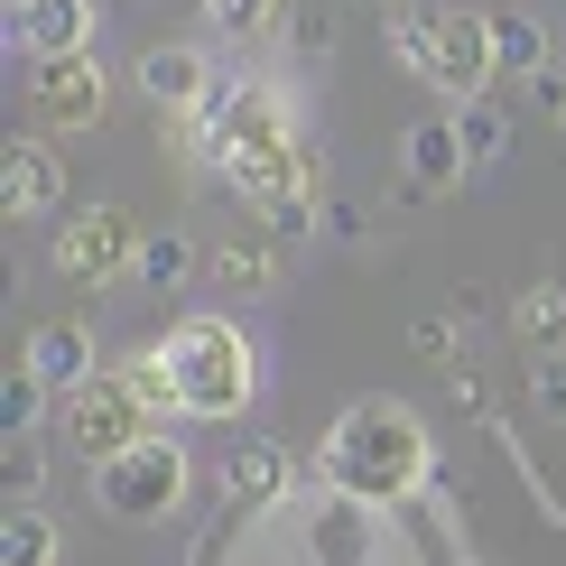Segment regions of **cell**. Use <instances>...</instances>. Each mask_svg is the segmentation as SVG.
Wrapping results in <instances>:
<instances>
[{"label":"cell","instance_id":"e0dca14e","mask_svg":"<svg viewBox=\"0 0 566 566\" xmlns=\"http://www.w3.org/2000/svg\"><path fill=\"white\" fill-rule=\"evenodd\" d=\"M214 279L232 297H270L279 289V242H223L214 251Z\"/></svg>","mask_w":566,"mask_h":566},{"label":"cell","instance_id":"484cf974","mask_svg":"<svg viewBox=\"0 0 566 566\" xmlns=\"http://www.w3.org/2000/svg\"><path fill=\"white\" fill-rule=\"evenodd\" d=\"M38 474H46V455L29 437H10V492H19V502H38Z\"/></svg>","mask_w":566,"mask_h":566},{"label":"cell","instance_id":"2e32d148","mask_svg":"<svg viewBox=\"0 0 566 566\" xmlns=\"http://www.w3.org/2000/svg\"><path fill=\"white\" fill-rule=\"evenodd\" d=\"M65 557V538H56V521H46L38 502H19L10 521H0V566H56Z\"/></svg>","mask_w":566,"mask_h":566},{"label":"cell","instance_id":"7c38bea8","mask_svg":"<svg viewBox=\"0 0 566 566\" xmlns=\"http://www.w3.org/2000/svg\"><path fill=\"white\" fill-rule=\"evenodd\" d=\"M297 483V464H289V446L279 437H242L223 455V511H279V492Z\"/></svg>","mask_w":566,"mask_h":566},{"label":"cell","instance_id":"7a4b0ae2","mask_svg":"<svg viewBox=\"0 0 566 566\" xmlns=\"http://www.w3.org/2000/svg\"><path fill=\"white\" fill-rule=\"evenodd\" d=\"M399 65H409L418 84H437L446 103H474L492 84V10H418V0H399Z\"/></svg>","mask_w":566,"mask_h":566},{"label":"cell","instance_id":"603a6c76","mask_svg":"<svg viewBox=\"0 0 566 566\" xmlns=\"http://www.w3.org/2000/svg\"><path fill=\"white\" fill-rule=\"evenodd\" d=\"M186 261H196V251H186V232H158V242H139V279H149V289H177Z\"/></svg>","mask_w":566,"mask_h":566},{"label":"cell","instance_id":"cb8c5ba5","mask_svg":"<svg viewBox=\"0 0 566 566\" xmlns=\"http://www.w3.org/2000/svg\"><path fill=\"white\" fill-rule=\"evenodd\" d=\"M316 232H325V205H316V196L270 205V242H279V251H289V242H316Z\"/></svg>","mask_w":566,"mask_h":566},{"label":"cell","instance_id":"4fadbf2b","mask_svg":"<svg viewBox=\"0 0 566 566\" xmlns=\"http://www.w3.org/2000/svg\"><path fill=\"white\" fill-rule=\"evenodd\" d=\"M0 205H10V214H56L65 205V158L46 149V139H10V158H0Z\"/></svg>","mask_w":566,"mask_h":566},{"label":"cell","instance_id":"9a60e30c","mask_svg":"<svg viewBox=\"0 0 566 566\" xmlns=\"http://www.w3.org/2000/svg\"><path fill=\"white\" fill-rule=\"evenodd\" d=\"M29 371H38L56 399L84 390V381H93V344H84V325H38V335H29Z\"/></svg>","mask_w":566,"mask_h":566},{"label":"cell","instance_id":"8fae6325","mask_svg":"<svg viewBox=\"0 0 566 566\" xmlns=\"http://www.w3.org/2000/svg\"><path fill=\"white\" fill-rule=\"evenodd\" d=\"M399 158H409V186H418V196H446V186H464V177H474V149H464L455 112H428V122H409Z\"/></svg>","mask_w":566,"mask_h":566},{"label":"cell","instance_id":"4316f807","mask_svg":"<svg viewBox=\"0 0 566 566\" xmlns=\"http://www.w3.org/2000/svg\"><path fill=\"white\" fill-rule=\"evenodd\" d=\"M409 344L428 353V363H446V353H455V335H446V316H418V325H409Z\"/></svg>","mask_w":566,"mask_h":566},{"label":"cell","instance_id":"8992f818","mask_svg":"<svg viewBox=\"0 0 566 566\" xmlns=\"http://www.w3.org/2000/svg\"><path fill=\"white\" fill-rule=\"evenodd\" d=\"M93 502H103L112 521H168V511L186 502V455H177V437H139L130 455L93 464Z\"/></svg>","mask_w":566,"mask_h":566},{"label":"cell","instance_id":"9c48e42d","mask_svg":"<svg viewBox=\"0 0 566 566\" xmlns=\"http://www.w3.org/2000/svg\"><path fill=\"white\" fill-rule=\"evenodd\" d=\"M29 112L46 130H93V122H103V65H93V56L29 65Z\"/></svg>","mask_w":566,"mask_h":566},{"label":"cell","instance_id":"30bf717a","mask_svg":"<svg viewBox=\"0 0 566 566\" xmlns=\"http://www.w3.org/2000/svg\"><path fill=\"white\" fill-rule=\"evenodd\" d=\"M10 38H19V56H29V65L84 56V46H93V0H19V10H10Z\"/></svg>","mask_w":566,"mask_h":566},{"label":"cell","instance_id":"ffe728a7","mask_svg":"<svg viewBox=\"0 0 566 566\" xmlns=\"http://www.w3.org/2000/svg\"><path fill=\"white\" fill-rule=\"evenodd\" d=\"M521 344L538 353V363H557V353H566V289H530L521 297Z\"/></svg>","mask_w":566,"mask_h":566},{"label":"cell","instance_id":"ba28073f","mask_svg":"<svg viewBox=\"0 0 566 566\" xmlns=\"http://www.w3.org/2000/svg\"><path fill=\"white\" fill-rule=\"evenodd\" d=\"M232 196H251L270 214V205H289V196H316L325 186V158H316V139H270V149H251V158H232Z\"/></svg>","mask_w":566,"mask_h":566},{"label":"cell","instance_id":"ac0fdd59","mask_svg":"<svg viewBox=\"0 0 566 566\" xmlns=\"http://www.w3.org/2000/svg\"><path fill=\"white\" fill-rule=\"evenodd\" d=\"M492 56H502L511 75H548V29H538L530 10H492Z\"/></svg>","mask_w":566,"mask_h":566},{"label":"cell","instance_id":"5bb4252c","mask_svg":"<svg viewBox=\"0 0 566 566\" xmlns=\"http://www.w3.org/2000/svg\"><path fill=\"white\" fill-rule=\"evenodd\" d=\"M139 93H149V103L196 112L205 93H214V75H205V56H196V46H149V56H139Z\"/></svg>","mask_w":566,"mask_h":566},{"label":"cell","instance_id":"52a82bcc","mask_svg":"<svg viewBox=\"0 0 566 566\" xmlns=\"http://www.w3.org/2000/svg\"><path fill=\"white\" fill-rule=\"evenodd\" d=\"M56 270L84 279V289L139 270V223L122 214V205H84V214H65V223H56Z\"/></svg>","mask_w":566,"mask_h":566},{"label":"cell","instance_id":"277c9868","mask_svg":"<svg viewBox=\"0 0 566 566\" xmlns=\"http://www.w3.org/2000/svg\"><path fill=\"white\" fill-rule=\"evenodd\" d=\"M270 139H297V103L279 93L270 75H242V84H214L196 112H186V149L205 168H232V158L270 149Z\"/></svg>","mask_w":566,"mask_h":566},{"label":"cell","instance_id":"3957f363","mask_svg":"<svg viewBox=\"0 0 566 566\" xmlns=\"http://www.w3.org/2000/svg\"><path fill=\"white\" fill-rule=\"evenodd\" d=\"M168 363H177V409L186 418H242L261 353L232 335V316H177L168 325Z\"/></svg>","mask_w":566,"mask_h":566},{"label":"cell","instance_id":"7402d4cb","mask_svg":"<svg viewBox=\"0 0 566 566\" xmlns=\"http://www.w3.org/2000/svg\"><path fill=\"white\" fill-rule=\"evenodd\" d=\"M455 130H464V149H474V168H492V158L511 149V122L483 103V93H474V103H455Z\"/></svg>","mask_w":566,"mask_h":566},{"label":"cell","instance_id":"5b68a950","mask_svg":"<svg viewBox=\"0 0 566 566\" xmlns=\"http://www.w3.org/2000/svg\"><path fill=\"white\" fill-rule=\"evenodd\" d=\"M56 437L75 446L84 464H112V455H130V446L158 437V428H149V409H139V390L122 381V371H93L84 390L56 399Z\"/></svg>","mask_w":566,"mask_h":566},{"label":"cell","instance_id":"44dd1931","mask_svg":"<svg viewBox=\"0 0 566 566\" xmlns=\"http://www.w3.org/2000/svg\"><path fill=\"white\" fill-rule=\"evenodd\" d=\"M46 399H56V390H46V381H38V371H29V363H19V371H10V381H0V428H10V437H29V428H38V418H46Z\"/></svg>","mask_w":566,"mask_h":566},{"label":"cell","instance_id":"83f0119b","mask_svg":"<svg viewBox=\"0 0 566 566\" xmlns=\"http://www.w3.org/2000/svg\"><path fill=\"white\" fill-rule=\"evenodd\" d=\"M538 409H566V353H557V363H538Z\"/></svg>","mask_w":566,"mask_h":566},{"label":"cell","instance_id":"d4e9b609","mask_svg":"<svg viewBox=\"0 0 566 566\" xmlns=\"http://www.w3.org/2000/svg\"><path fill=\"white\" fill-rule=\"evenodd\" d=\"M205 19H214L223 38H261L270 19H279V0H205Z\"/></svg>","mask_w":566,"mask_h":566},{"label":"cell","instance_id":"f1b7e54d","mask_svg":"<svg viewBox=\"0 0 566 566\" xmlns=\"http://www.w3.org/2000/svg\"><path fill=\"white\" fill-rule=\"evenodd\" d=\"M381 10H399V0H381Z\"/></svg>","mask_w":566,"mask_h":566},{"label":"cell","instance_id":"d6986e66","mask_svg":"<svg viewBox=\"0 0 566 566\" xmlns=\"http://www.w3.org/2000/svg\"><path fill=\"white\" fill-rule=\"evenodd\" d=\"M122 381L139 390V409H149V418H177V363H168V344L130 353V363H122Z\"/></svg>","mask_w":566,"mask_h":566},{"label":"cell","instance_id":"6da1fadb","mask_svg":"<svg viewBox=\"0 0 566 566\" xmlns=\"http://www.w3.org/2000/svg\"><path fill=\"white\" fill-rule=\"evenodd\" d=\"M325 483L344 492V502L363 511H390L409 502L418 483H428V428H418V409H399V399H353V409L325 428Z\"/></svg>","mask_w":566,"mask_h":566}]
</instances>
